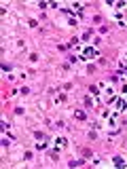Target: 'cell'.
Instances as JSON below:
<instances>
[{"label":"cell","mask_w":127,"mask_h":169,"mask_svg":"<svg viewBox=\"0 0 127 169\" xmlns=\"http://www.w3.org/2000/svg\"><path fill=\"white\" fill-rule=\"evenodd\" d=\"M83 57H85V59L97 57V49H95V47H87V49H83Z\"/></svg>","instance_id":"1"},{"label":"cell","mask_w":127,"mask_h":169,"mask_svg":"<svg viewBox=\"0 0 127 169\" xmlns=\"http://www.w3.org/2000/svg\"><path fill=\"white\" fill-rule=\"evenodd\" d=\"M66 146H68L66 137H57V140H55V150H57V152H61V150L66 148Z\"/></svg>","instance_id":"2"},{"label":"cell","mask_w":127,"mask_h":169,"mask_svg":"<svg viewBox=\"0 0 127 169\" xmlns=\"http://www.w3.org/2000/svg\"><path fill=\"white\" fill-rule=\"evenodd\" d=\"M74 119H76V121H87V116H85L83 110H76V112H74Z\"/></svg>","instance_id":"3"},{"label":"cell","mask_w":127,"mask_h":169,"mask_svg":"<svg viewBox=\"0 0 127 169\" xmlns=\"http://www.w3.org/2000/svg\"><path fill=\"white\" fill-rule=\"evenodd\" d=\"M85 106H87V108H91V106H93V100H91V97H85Z\"/></svg>","instance_id":"4"},{"label":"cell","mask_w":127,"mask_h":169,"mask_svg":"<svg viewBox=\"0 0 127 169\" xmlns=\"http://www.w3.org/2000/svg\"><path fill=\"white\" fill-rule=\"evenodd\" d=\"M83 156H87V158H89V156H91V150L85 148V150H83Z\"/></svg>","instance_id":"5"}]
</instances>
